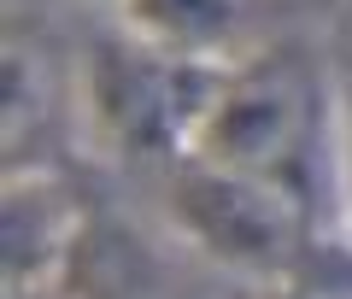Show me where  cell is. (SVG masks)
<instances>
[{
    "instance_id": "cell-1",
    "label": "cell",
    "mask_w": 352,
    "mask_h": 299,
    "mask_svg": "<svg viewBox=\"0 0 352 299\" xmlns=\"http://www.w3.org/2000/svg\"><path fill=\"white\" fill-rule=\"evenodd\" d=\"M235 0H147V18L170 36H212L217 24H229Z\"/></svg>"
}]
</instances>
